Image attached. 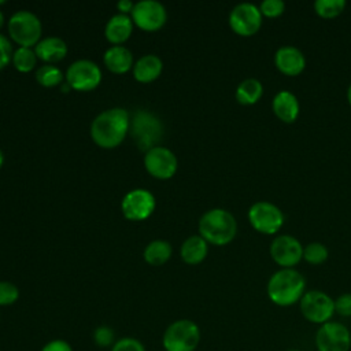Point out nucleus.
Masks as SVG:
<instances>
[{"instance_id": "obj_1", "label": "nucleus", "mask_w": 351, "mask_h": 351, "mask_svg": "<svg viewBox=\"0 0 351 351\" xmlns=\"http://www.w3.org/2000/svg\"><path fill=\"white\" fill-rule=\"evenodd\" d=\"M129 115L126 110L115 107L100 112L90 125V136L101 148H114L126 137Z\"/></svg>"}, {"instance_id": "obj_2", "label": "nucleus", "mask_w": 351, "mask_h": 351, "mask_svg": "<svg viewBox=\"0 0 351 351\" xmlns=\"http://www.w3.org/2000/svg\"><path fill=\"white\" fill-rule=\"evenodd\" d=\"M269 299L281 307L299 303L306 292V280L295 267L274 271L266 285Z\"/></svg>"}, {"instance_id": "obj_3", "label": "nucleus", "mask_w": 351, "mask_h": 351, "mask_svg": "<svg viewBox=\"0 0 351 351\" xmlns=\"http://www.w3.org/2000/svg\"><path fill=\"white\" fill-rule=\"evenodd\" d=\"M236 233V218L225 208H211L199 219V234L210 244L226 245L234 239Z\"/></svg>"}, {"instance_id": "obj_4", "label": "nucleus", "mask_w": 351, "mask_h": 351, "mask_svg": "<svg viewBox=\"0 0 351 351\" xmlns=\"http://www.w3.org/2000/svg\"><path fill=\"white\" fill-rule=\"evenodd\" d=\"M200 341V329L191 319H177L171 322L162 337L166 351H195Z\"/></svg>"}, {"instance_id": "obj_5", "label": "nucleus", "mask_w": 351, "mask_h": 351, "mask_svg": "<svg viewBox=\"0 0 351 351\" xmlns=\"http://www.w3.org/2000/svg\"><path fill=\"white\" fill-rule=\"evenodd\" d=\"M250 225L259 233L274 234L277 233L285 221L282 210L267 200H258L252 203L247 213Z\"/></svg>"}, {"instance_id": "obj_6", "label": "nucleus", "mask_w": 351, "mask_h": 351, "mask_svg": "<svg viewBox=\"0 0 351 351\" xmlns=\"http://www.w3.org/2000/svg\"><path fill=\"white\" fill-rule=\"evenodd\" d=\"M8 33L21 47L37 45L41 37V22L32 11H16L8 21Z\"/></svg>"}, {"instance_id": "obj_7", "label": "nucleus", "mask_w": 351, "mask_h": 351, "mask_svg": "<svg viewBox=\"0 0 351 351\" xmlns=\"http://www.w3.org/2000/svg\"><path fill=\"white\" fill-rule=\"evenodd\" d=\"M299 308L308 322L322 325L330 321L335 314V299L324 291H306L299 300Z\"/></svg>"}, {"instance_id": "obj_8", "label": "nucleus", "mask_w": 351, "mask_h": 351, "mask_svg": "<svg viewBox=\"0 0 351 351\" xmlns=\"http://www.w3.org/2000/svg\"><path fill=\"white\" fill-rule=\"evenodd\" d=\"M351 332L337 321H328L319 325L315 333L317 351H350Z\"/></svg>"}, {"instance_id": "obj_9", "label": "nucleus", "mask_w": 351, "mask_h": 351, "mask_svg": "<svg viewBox=\"0 0 351 351\" xmlns=\"http://www.w3.org/2000/svg\"><path fill=\"white\" fill-rule=\"evenodd\" d=\"M263 15L259 7L250 1L236 4L229 12V26L232 30L243 37L254 36L262 26Z\"/></svg>"}, {"instance_id": "obj_10", "label": "nucleus", "mask_w": 351, "mask_h": 351, "mask_svg": "<svg viewBox=\"0 0 351 351\" xmlns=\"http://www.w3.org/2000/svg\"><path fill=\"white\" fill-rule=\"evenodd\" d=\"M269 252L281 269H292L303 259V245L291 234L276 236L270 243Z\"/></svg>"}, {"instance_id": "obj_11", "label": "nucleus", "mask_w": 351, "mask_h": 351, "mask_svg": "<svg viewBox=\"0 0 351 351\" xmlns=\"http://www.w3.org/2000/svg\"><path fill=\"white\" fill-rule=\"evenodd\" d=\"M66 81L75 90H92L101 81V70L95 62L80 59L67 69Z\"/></svg>"}, {"instance_id": "obj_12", "label": "nucleus", "mask_w": 351, "mask_h": 351, "mask_svg": "<svg viewBox=\"0 0 351 351\" xmlns=\"http://www.w3.org/2000/svg\"><path fill=\"white\" fill-rule=\"evenodd\" d=\"M167 19L165 7L155 0H141L132 10V21L140 29L154 32L160 29Z\"/></svg>"}, {"instance_id": "obj_13", "label": "nucleus", "mask_w": 351, "mask_h": 351, "mask_svg": "<svg viewBox=\"0 0 351 351\" xmlns=\"http://www.w3.org/2000/svg\"><path fill=\"white\" fill-rule=\"evenodd\" d=\"M144 166L152 177L167 180L177 171V158L166 147H152L145 152Z\"/></svg>"}, {"instance_id": "obj_14", "label": "nucleus", "mask_w": 351, "mask_h": 351, "mask_svg": "<svg viewBox=\"0 0 351 351\" xmlns=\"http://www.w3.org/2000/svg\"><path fill=\"white\" fill-rule=\"evenodd\" d=\"M121 208L128 219L143 221L152 214L155 208V197L147 189H133L125 195Z\"/></svg>"}, {"instance_id": "obj_15", "label": "nucleus", "mask_w": 351, "mask_h": 351, "mask_svg": "<svg viewBox=\"0 0 351 351\" xmlns=\"http://www.w3.org/2000/svg\"><path fill=\"white\" fill-rule=\"evenodd\" d=\"M274 64L285 75H299L306 69V56L295 45H281L274 52Z\"/></svg>"}, {"instance_id": "obj_16", "label": "nucleus", "mask_w": 351, "mask_h": 351, "mask_svg": "<svg viewBox=\"0 0 351 351\" xmlns=\"http://www.w3.org/2000/svg\"><path fill=\"white\" fill-rule=\"evenodd\" d=\"M271 110L280 121L285 123L295 122L300 112V104H299L298 96L293 92L287 89L278 90L273 96Z\"/></svg>"}, {"instance_id": "obj_17", "label": "nucleus", "mask_w": 351, "mask_h": 351, "mask_svg": "<svg viewBox=\"0 0 351 351\" xmlns=\"http://www.w3.org/2000/svg\"><path fill=\"white\" fill-rule=\"evenodd\" d=\"M133 30V21L125 14H117L110 18L106 25L104 34L106 38L114 45H119L125 43Z\"/></svg>"}, {"instance_id": "obj_18", "label": "nucleus", "mask_w": 351, "mask_h": 351, "mask_svg": "<svg viewBox=\"0 0 351 351\" xmlns=\"http://www.w3.org/2000/svg\"><path fill=\"white\" fill-rule=\"evenodd\" d=\"M103 60L106 67L115 74H123L133 67V55L123 45H112L108 48L104 52Z\"/></svg>"}, {"instance_id": "obj_19", "label": "nucleus", "mask_w": 351, "mask_h": 351, "mask_svg": "<svg viewBox=\"0 0 351 351\" xmlns=\"http://www.w3.org/2000/svg\"><path fill=\"white\" fill-rule=\"evenodd\" d=\"M163 69L162 60L156 55H144L133 64V75L138 82H152L155 81Z\"/></svg>"}, {"instance_id": "obj_20", "label": "nucleus", "mask_w": 351, "mask_h": 351, "mask_svg": "<svg viewBox=\"0 0 351 351\" xmlns=\"http://www.w3.org/2000/svg\"><path fill=\"white\" fill-rule=\"evenodd\" d=\"M34 52L38 59L48 63H55L67 55V45L59 37H47L37 43Z\"/></svg>"}, {"instance_id": "obj_21", "label": "nucleus", "mask_w": 351, "mask_h": 351, "mask_svg": "<svg viewBox=\"0 0 351 351\" xmlns=\"http://www.w3.org/2000/svg\"><path fill=\"white\" fill-rule=\"evenodd\" d=\"M208 252V243L200 236L195 234L188 237L180 250V255L182 261L188 265H197L204 261Z\"/></svg>"}, {"instance_id": "obj_22", "label": "nucleus", "mask_w": 351, "mask_h": 351, "mask_svg": "<svg viewBox=\"0 0 351 351\" xmlns=\"http://www.w3.org/2000/svg\"><path fill=\"white\" fill-rule=\"evenodd\" d=\"M263 95V84L255 77L244 78L236 88V100L243 106H251L259 101Z\"/></svg>"}, {"instance_id": "obj_23", "label": "nucleus", "mask_w": 351, "mask_h": 351, "mask_svg": "<svg viewBox=\"0 0 351 351\" xmlns=\"http://www.w3.org/2000/svg\"><path fill=\"white\" fill-rule=\"evenodd\" d=\"M171 256V245L166 240H154L144 250V259L152 266L166 263Z\"/></svg>"}, {"instance_id": "obj_24", "label": "nucleus", "mask_w": 351, "mask_h": 351, "mask_svg": "<svg viewBox=\"0 0 351 351\" xmlns=\"http://www.w3.org/2000/svg\"><path fill=\"white\" fill-rule=\"evenodd\" d=\"M12 63L15 69L21 73H27L32 71L36 67L37 63V55L33 49L26 48V47H19L16 51L12 53Z\"/></svg>"}, {"instance_id": "obj_25", "label": "nucleus", "mask_w": 351, "mask_h": 351, "mask_svg": "<svg viewBox=\"0 0 351 351\" xmlns=\"http://www.w3.org/2000/svg\"><path fill=\"white\" fill-rule=\"evenodd\" d=\"M329 258L328 247L321 241H311L303 245V259L310 265H321Z\"/></svg>"}, {"instance_id": "obj_26", "label": "nucleus", "mask_w": 351, "mask_h": 351, "mask_svg": "<svg viewBox=\"0 0 351 351\" xmlns=\"http://www.w3.org/2000/svg\"><path fill=\"white\" fill-rule=\"evenodd\" d=\"M346 5V0H315L313 4L315 14L322 18H335L340 15Z\"/></svg>"}, {"instance_id": "obj_27", "label": "nucleus", "mask_w": 351, "mask_h": 351, "mask_svg": "<svg viewBox=\"0 0 351 351\" xmlns=\"http://www.w3.org/2000/svg\"><path fill=\"white\" fill-rule=\"evenodd\" d=\"M36 80L40 85H43L45 88H52L62 82L63 74L56 66L44 64L36 71Z\"/></svg>"}, {"instance_id": "obj_28", "label": "nucleus", "mask_w": 351, "mask_h": 351, "mask_svg": "<svg viewBox=\"0 0 351 351\" xmlns=\"http://www.w3.org/2000/svg\"><path fill=\"white\" fill-rule=\"evenodd\" d=\"M19 298V289L10 281H0V306L14 304Z\"/></svg>"}, {"instance_id": "obj_29", "label": "nucleus", "mask_w": 351, "mask_h": 351, "mask_svg": "<svg viewBox=\"0 0 351 351\" xmlns=\"http://www.w3.org/2000/svg\"><path fill=\"white\" fill-rule=\"evenodd\" d=\"M258 7L261 14L267 18L280 16L285 11V3L282 0H263Z\"/></svg>"}, {"instance_id": "obj_30", "label": "nucleus", "mask_w": 351, "mask_h": 351, "mask_svg": "<svg viewBox=\"0 0 351 351\" xmlns=\"http://www.w3.org/2000/svg\"><path fill=\"white\" fill-rule=\"evenodd\" d=\"M93 340L99 347H112L114 340V330L110 326L101 325L95 329L93 332Z\"/></svg>"}, {"instance_id": "obj_31", "label": "nucleus", "mask_w": 351, "mask_h": 351, "mask_svg": "<svg viewBox=\"0 0 351 351\" xmlns=\"http://www.w3.org/2000/svg\"><path fill=\"white\" fill-rule=\"evenodd\" d=\"M111 351H145V347L134 337H122L114 343Z\"/></svg>"}, {"instance_id": "obj_32", "label": "nucleus", "mask_w": 351, "mask_h": 351, "mask_svg": "<svg viewBox=\"0 0 351 351\" xmlns=\"http://www.w3.org/2000/svg\"><path fill=\"white\" fill-rule=\"evenodd\" d=\"M335 313L341 317H351V292L341 293L335 299Z\"/></svg>"}, {"instance_id": "obj_33", "label": "nucleus", "mask_w": 351, "mask_h": 351, "mask_svg": "<svg viewBox=\"0 0 351 351\" xmlns=\"http://www.w3.org/2000/svg\"><path fill=\"white\" fill-rule=\"evenodd\" d=\"M12 47L8 38H5L3 34H0V70L4 69L10 60H12Z\"/></svg>"}, {"instance_id": "obj_34", "label": "nucleus", "mask_w": 351, "mask_h": 351, "mask_svg": "<svg viewBox=\"0 0 351 351\" xmlns=\"http://www.w3.org/2000/svg\"><path fill=\"white\" fill-rule=\"evenodd\" d=\"M40 351H73V347L69 341L62 339H55L45 343Z\"/></svg>"}, {"instance_id": "obj_35", "label": "nucleus", "mask_w": 351, "mask_h": 351, "mask_svg": "<svg viewBox=\"0 0 351 351\" xmlns=\"http://www.w3.org/2000/svg\"><path fill=\"white\" fill-rule=\"evenodd\" d=\"M117 7H118V10L121 11V14H125V15H126V12H132L134 4H133L130 0H121V1L117 3Z\"/></svg>"}, {"instance_id": "obj_36", "label": "nucleus", "mask_w": 351, "mask_h": 351, "mask_svg": "<svg viewBox=\"0 0 351 351\" xmlns=\"http://www.w3.org/2000/svg\"><path fill=\"white\" fill-rule=\"evenodd\" d=\"M347 101H348V104L351 106V82H350V85H348V88H347Z\"/></svg>"}, {"instance_id": "obj_37", "label": "nucleus", "mask_w": 351, "mask_h": 351, "mask_svg": "<svg viewBox=\"0 0 351 351\" xmlns=\"http://www.w3.org/2000/svg\"><path fill=\"white\" fill-rule=\"evenodd\" d=\"M3 23H4V15H3V12L0 11V27L3 26Z\"/></svg>"}, {"instance_id": "obj_38", "label": "nucleus", "mask_w": 351, "mask_h": 351, "mask_svg": "<svg viewBox=\"0 0 351 351\" xmlns=\"http://www.w3.org/2000/svg\"><path fill=\"white\" fill-rule=\"evenodd\" d=\"M3 162H4V155H3V152H1V149H0V167L3 166Z\"/></svg>"}, {"instance_id": "obj_39", "label": "nucleus", "mask_w": 351, "mask_h": 351, "mask_svg": "<svg viewBox=\"0 0 351 351\" xmlns=\"http://www.w3.org/2000/svg\"><path fill=\"white\" fill-rule=\"evenodd\" d=\"M287 351H302V350H296V348H291V350H287Z\"/></svg>"}]
</instances>
